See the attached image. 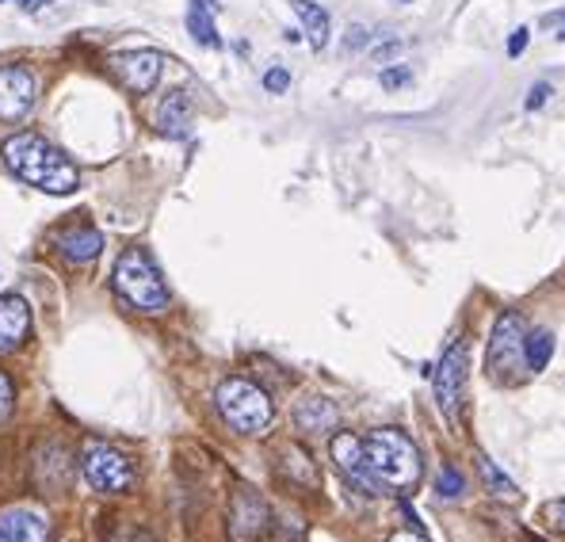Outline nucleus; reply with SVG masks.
Wrapping results in <instances>:
<instances>
[{
    "label": "nucleus",
    "mask_w": 565,
    "mask_h": 542,
    "mask_svg": "<svg viewBox=\"0 0 565 542\" xmlns=\"http://www.w3.org/2000/svg\"><path fill=\"white\" fill-rule=\"evenodd\" d=\"M478 466H481V478H486V486H489V493L493 497H501V500H520L516 493V486H512L509 478H504L501 470L493 466V458H486V455H478Z\"/></svg>",
    "instance_id": "19"
},
{
    "label": "nucleus",
    "mask_w": 565,
    "mask_h": 542,
    "mask_svg": "<svg viewBox=\"0 0 565 542\" xmlns=\"http://www.w3.org/2000/svg\"><path fill=\"white\" fill-rule=\"evenodd\" d=\"M0 542H50V520L43 508H8L0 512Z\"/></svg>",
    "instance_id": "12"
},
{
    "label": "nucleus",
    "mask_w": 565,
    "mask_h": 542,
    "mask_svg": "<svg viewBox=\"0 0 565 542\" xmlns=\"http://www.w3.org/2000/svg\"><path fill=\"white\" fill-rule=\"evenodd\" d=\"M39 99V77L23 62L0 65V123H20Z\"/></svg>",
    "instance_id": "9"
},
{
    "label": "nucleus",
    "mask_w": 565,
    "mask_h": 542,
    "mask_svg": "<svg viewBox=\"0 0 565 542\" xmlns=\"http://www.w3.org/2000/svg\"><path fill=\"white\" fill-rule=\"evenodd\" d=\"M329 455H332V463H337L340 478H344L355 493H363V497L382 493V481L375 478V470H371L367 444H363V439H355L352 432H340V436H332Z\"/></svg>",
    "instance_id": "8"
},
{
    "label": "nucleus",
    "mask_w": 565,
    "mask_h": 542,
    "mask_svg": "<svg viewBox=\"0 0 565 542\" xmlns=\"http://www.w3.org/2000/svg\"><path fill=\"white\" fill-rule=\"evenodd\" d=\"M214 402H218L222 421L234 432H241V436H260V432H268L271 421H276L271 397L248 379H226L218 386V394H214Z\"/></svg>",
    "instance_id": "4"
},
{
    "label": "nucleus",
    "mask_w": 565,
    "mask_h": 542,
    "mask_svg": "<svg viewBox=\"0 0 565 542\" xmlns=\"http://www.w3.org/2000/svg\"><path fill=\"white\" fill-rule=\"evenodd\" d=\"M527 35H531L527 28H520L516 35H512V43H509V54H512V57H516V54H523V46H527Z\"/></svg>",
    "instance_id": "29"
},
{
    "label": "nucleus",
    "mask_w": 565,
    "mask_h": 542,
    "mask_svg": "<svg viewBox=\"0 0 565 542\" xmlns=\"http://www.w3.org/2000/svg\"><path fill=\"white\" fill-rule=\"evenodd\" d=\"M164 57L157 50H127V54L111 57V73L122 81V88L135 92V96H146L153 92V85L161 81Z\"/></svg>",
    "instance_id": "10"
},
{
    "label": "nucleus",
    "mask_w": 565,
    "mask_h": 542,
    "mask_svg": "<svg viewBox=\"0 0 565 542\" xmlns=\"http://www.w3.org/2000/svg\"><path fill=\"white\" fill-rule=\"evenodd\" d=\"M282 458H287V463H282V470H287L295 481H306V486H313V481H318V470H313L310 455H306L302 447H287Z\"/></svg>",
    "instance_id": "21"
},
{
    "label": "nucleus",
    "mask_w": 565,
    "mask_h": 542,
    "mask_svg": "<svg viewBox=\"0 0 565 542\" xmlns=\"http://www.w3.org/2000/svg\"><path fill=\"white\" fill-rule=\"evenodd\" d=\"M382 88H405L413 81V70L409 65H390V70H382Z\"/></svg>",
    "instance_id": "22"
},
{
    "label": "nucleus",
    "mask_w": 565,
    "mask_h": 542,
    "mask_svg": "<svg viewBox=\"0 0 565 542\" xmlns=\"http://www.w3.org/2000/svg\"><path fill=\"white\" fill-rule=\"evenodd\" d=\"M551 355H554V337L546 329H535V332H527V363H531V371H543L546 363H551Z\"/></svg>",
    "instance_id": "20"
},
{
    "label": "nucleus",
    "mask_w": 565,
    "mask_h": 542,
    "mask_svg": "<svg viewBox=\"0 0 565 542\" xmlns=\"http://www.w3.org/2000/svg\"><path fill=\"white\" fill-rule=\"evenodd\" d=\"M558 43H565V28H562V31H558Z\"/></svg>",
    "instance_id": "32"
},
{
    "label": "nucleus",
    "mask_w": 565,
    "mask_h": 542,
    "mask_svg": "<svg viewBox=\"0 0 565 542\" xmlns=\"http://www.w3.org/2000/svg\"><path fill=\"white\" fill-rule=\"evenodd\" d=\"M489 379L501 382V386H520L531 374L527 363V329H523L520 313H501L493 325V337H489Z\"/></svg>",
    "instance_id": "5"
},
{
    "label": "nucleus",
    "mask_w": 565,
    "mask_h": 542,
    "mask_svg": "<svg viewBox=\"0 0 565 542\" xmlns=\"http://www.w3.org/2000/svg\"><path fill=\"white\" fill-rule=\"evenodd\" d=\"M31 337V306L20 295L0 298V352H15Z\"/></svg>",
    "instance_id": "13"
},
{
    "label": "nucleus",
    "mask_w": 565,
    "mask_h": 542,
    "mask_svg": "<svg viewBox=\"0 0 565 542\" xmlns=\"http://www.w3.org/2000/svg\"><path fill=\"white\" fill-rule=\"evenodd\" d=\"M115 290L127 306L141 313H161L169 306V287H164L157 264L149 261L146 248H127L115 261Z\"/></svg>",
    "instance_id": "3"
},
{
    "label": "nucleus",
    "mask_w": 565,
    "mask_h": 542,
    "mask_svg": "<svg viewBox=\"0 0 565 542\" xmlns=\"http://www.w3.org/2000/svg\"><path fill=\"white\" fill-rule=\"evenodd\" d=\"M467 374H470V360H467V340L455 337L451 344L444 348L436 371H431V386H436V405L447 421L459 424L462 421V405H467Z\"/></svg>",
    "instance_id": "6"
},
{
    "label": "nucleus",
    "mask_w": 565,
    "mask_h": 542,
    "mask_svg": "<svg viewBox=\"0 0 565 542\" xmlns=\"http://www.w3.org/2000/svg\"><path fill=\"white\" fill-rule=\"evenodd\" d=\"M295 424L302 432H329L337 424V405L329 397H306L295 408Z\"/></svg>",
    "instance_id": "16"
},
{
    "label": "nucleus",
    "mask_w": 565,
    "mask_h": 542,
    "mask_svg": "<svg viewBox=\"0 0 565 542\" xmlns=\"http://www.w3.org/2000/svg\"><path fill=\"white\" fill-rule=\"evenodd\" d=\"M543 520L551 523L558 535H565V500H551V504L543 508Z\"/></svg>",
    "instance_id": "23"
},
{
    "label": "nucleus",
    "mask_w": 565,
    "mask_h": 542,
    "mask_svg": "<svg viewBox=\"0 0 565 542\" xmlns=\"http://www.w3.org/2000/svg\"><path fill=\"white\" fill-rule=\"evenodd\" d=\"M50 4V0H20L23 12H43V8Z\"/></svg>",
    "instance_id": "31"
},
{
    "label": "nucleus",
    "mask_w": 565,
    "mask_h": 542,
    "mask_svg": "<svg viewBox=\"0 0 565 542\" xmlns=\"http://www.w3.org/2000/svg\"><path fill=\"white\" fill-rule=\"evenodd\" d=\"M191 119H195V107H191L188 92H169V96L157 104V130L164 138H188Z\"/></svg>",
    "instance_id": "14"
},
{
    "label": "nucleus",
    "mask_w": 565,
    "mask_h": 542,
    "mask_svg": "<svg viewBox=\"0 0 565 542\" xmlns=\"http://www.w3.org/2000/svg\"><path fill=\"white\" fill-rule=\"evenodd\" d=\"M188 31L195 35V43H203V46H222L218 28H214V12H211V8L191 4V12H188Z\"/></svg>",
    "instance_id": "18"
},
{
    "label": "nucleus",
    "mask_w": 565,
    "mask_h": 542,
    "mask_svg": "<svg viewBox=\"0 0 565 542\" xmlns=\"http://www.w3.org/2000/svg\"><path fill=\"white\" fill-rule=\"evenodd\" d=\"M367 458H371V470L382 481V489L390 493H409V489L420 486V451L405 432L397 428H379L371 432L367 439Z\"/></svg>",
    "instance_id": "2"
},
{
    "label": "nucleus",
    "mask_w": 565,
    "mask_h": 542,
    "mask_svg": "<svg viewBox=\"0 0 565 542\" xmlns=\"http://www.w3.org/2000/svg\"><path fill=\"white\" fill-rule=\"evenodd\" d=\"M439 493H444V497H459L462 493V474L447 466V470L439 474Z\"/></svg>",
    "instance_id": "24"
},
{
    "label": "nucleus",
    "mask_w": 565,
    "mask_h": 542,
    "mask_svg": "<svg viewBox=\"0 0 565 542\" xmlns=\"http://www.w3.org/2000/svg\"><path fill=\"white\" fill-rule=\"evenodd\" d=\"M99 248H104V237H99V230L93 226H70L57 237V253L70 264H93L99 256Z\"/></svg>",
    "instance_id": "15"
},
{
    "label": "nucleus",
    "mask_w": 565,
    "mask_h": 542,
    "mask_svg": "<svg viewBox=\"0 0 565 542\" xmlns=\"http://www.w3.org/2000/svg\"><path fill=\"white\" fill-rule=\"evenodd\" d=\"M290 8L298 12V20H302L306 35H310V46L321 50L329 43V12L321 4H313V0H290Z\"/></svg>",
    "instance_id": "17"
},
{
    "label": "nucleus",
    "mask_w": 565,
    "mask_h": 542,
    "mask_svg": "<svg viewBox=\"0 0 565 542\" xmlns=\"http://www.w3.org/2000/svg\"><path fill=\"white\" fill-rule=\"evenodd\" d=\"M268 523V504L253 489H237L234 508H230V539L234 542H256Z\"/></svg>",
    "instance_id": "11"
},
{
    "label": "nucleus",
    "mask_w": 565,
    "mask_h": 542,
    "mask_svg": "<svg viewBox=\"0 0 565 542\" xmlns=\"http://www.w3.org/2000/svg\"><path fill=\"white\" fill-rule=\"evenodd\" d=\"M551 92H554V88L546 85V81H539V85L527 92V107H531V111H535V107H543L546 99H551Z\"/></svg>",
    "instance_id": "27"
},
{
    "label": "nucleus",
    "mask_w": 565,
    "mask_h": 542,
    "mask_svg": "<svg viewBox=\"0 0 565 542\" xmlns=\"http://www.w3.org/2000/svg\"><path fill=\"white\" fill-rule=\"evenodd\" d=\"M81 474H85V481L96 489V493H127L130 486H135V463H130L122 451H115L111 444H85V451H81Z\"/></svg>",
    "instance_id": "7"
},
{
    "label": "nucleus",
    "mask_w": 565,
    "mask_h": 542,
    "mask_svg": "<svg viewBox=\"0 0 565 542\" xmlns=\"http://www.w3.org/2000/svg\"><path fill=\"white\" fill-rule=\"evenodd\" d=\"M287 85H290L287 70H268V73H264V88H268V92H287Z\"/></svg>",
    "instance_id": "26"
},
{
    "label": "nucleus",
    "mask_w": 565,
    "mask_h": 542,
    "mask_svg": "<svg viewBox=\"0 0 565 542\" xmlns=\"http://www.w3.org/2000/svg\"><path fill=\"white\" fill-rule=\"evenodd\" d=\"M4 164L15 172L23 183L46 191V195H70L77 191L81 172L62 149H54L43 135H12L0 146Z\"/></svg>",
    "instance_id": "1"
},
{
    "label": "nucleus",
    "mask_w": 565,
    "mask_h": 542,
    "mask_svg": "<svg viewBox=\"0 0 565 542\" xmlns=\"http://www.w3.org/2000/svg\"><path fill=\"white\" fill-rule=\"evenodd\" d=\"M367 28H348V39H344V50H363L367 46Z\"/></svg>",
    "instance_id": "28"
},
{
    "label": "nucleus",
    "mask_w": 565,
    "mask_h": 542,
    "mask_svg": "<svg viewBox=\"0 0 565 542\" xmlns=\"http://www.w3.org/2000/svg\"><path fill=\"white\" fill-rule=\"evenodd\" d=\"M386 542H428V539H420V535H413V531H394Z\"/></svg>",
    "instance_id": "30"
},
{
    "label": "nucleus",
    "mask_w": 565,
    "mask_h": 542,
    "mask_svg": "<svg viewBox=\"0 0 565 542\" xmlns=\"http://www.w3.org/2000/svg\"><path fill=\"white\" fill-rule=\"evenodd\" d=\"M12 402H15V386H12V379L0 371V421H8V413H12Z\"/></svg>",
    "instance_id": "25"
}]
</instances>
